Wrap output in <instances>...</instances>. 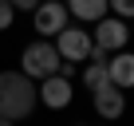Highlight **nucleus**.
<instances>
[{
	"mask_svg": "<svg viewBox=\"0 0 134 126\" xmlns=\"http://www.w3.org/2000/svg\"><path fill=\"white\" fill-rule=\"evenodd\" d=\"M40 106L36 95V79H28L24 71H0V118L20 122Z\"/></svg>",
	"mask_w": 134,
	"mask_h": 126,
	"instance_id": "1",
	"label": "nucleus"
},
{
	"mask_svg": "<svg viewBox=\"0 0 134 126\" xmlns=\"http://www.w3.org/2000/svg\"><path fill=\"white\" fill-rule=\"evenodd\" d=\"M59 67H63V59H59V51H55V43L51 39H32V43H24V51H20V71L28 75V79H47V75H59Z\"/></svg>",
	"mask_w": 134,
	"mask_h": 126,
	"instance_id": "2",
	"label": "nucleus"
},
{
	"mask_svg": "<svg viewBox=\"0 0 134 126\" xmlns=\"http://www.w3.org/2000/svg\"><path fill=\"white\" fill-rule=\"evenodd\" d=\"M91 47H95V39H91V32H83V24H67L59 36H55V51H59V59L63 63H83L87 55H91Z\"/></svg>",
	"mask_w": 134,
	"mask_h": 126,
	"instance_id": "3",
	"label": "nucleus"
},
{
	"mask_svg": "<svg viewBox=\"0 0 134 126\" xmlns=\"http://www.w3.org/2000/svg\"><path fill=\"white\" fill-rule=\"evenodd\" d=\"M91 39H95V47H103L107 55H114V51H122V47H126L130 28H126V20H118V16H110V12H107L103 20H95Z\"/></svg>",
	"mask_w": 134,
	"mask_h": 126,
	"instance_id": "4",
	"label": "nucleus"
},
{
	"mask_svg": "<svg viewBox=\"0 0 134 126\" xmlns=\"http://www.w3.org/2000/svg\"><path fill=\"white\" fill-rule=\"evenodd\" d=\"M67 4L63 0H40L32 8V24H36V36H59L67 28Z\"/></svg>",
	"mask_w": 134,
	"mask_h": 126,
	"instance_id": "5",
	"label": "nucleus"
},
{
	"mask_svg": "<svg viewBox=\"0 0 134 126\" xmlns=\"http://www.w3.org/2000/svg\"><path fill=\"white\" fill-rule=\"evenodd\" d=\"M36 95H40V102L47 110H67L71 99H75V83L67 79V75H47V79L36 83Z\"/></svg>",
	"mask_w": 134,
	"mask_h": 126,
	"instance_id": "6",
	"label": "nucleus"
},
{
	"mask_svg": "<svg viewBox=\"0 0 134 126\" xmlns=\"http://www.w3.org/2000/svg\"><path fill=\"white\" fill-rule=\"evenodd\" d=\"M91 95H95V114H99L103 122H118V118L126 114V91H122V87L103 83V87H95Z\"/></svg>",
	"mask_w": 134,
	"mask_h": 126,
	"instance_id": "7",
	"label": "nucleus"
},
{
	"mask_svg": "<svg viewBox=\"0 0 134 126\" xmlns=\"http://www.w3.org/2000/svg\"><path fill=\"white\" fill-rule=\"evenodd\" d=\"M107 79L114 83V87H122V91H130L134 87V51H114V55H107Z\"/></svg>",
	"mask_w": 134,
	"mask_h": 126,
	"instance_id": "8",
	"label": "nucleus"
},
{
	"mask_svg": "<svg viewBox=\"0 0 134 126\" xmlns=\"http://www.w3.org/2000/svg\"><path fill=\"white\" fill-rule=\"evenodd\" d=\"M67 4V16H75L79 24H95L107 16V0H63Z\"/></svg>",
	"mask_w": 134,
	"mask_h": 126,
	"instance_id": "9",
	"label": "nucleus"
},
{
	"mask_svg": "<svg viewBox=\"0 0 134 126\" xmlns=\"http://www.w3.org/2000/svg\"><path fill=\"white\" fill-rule=\"evenodd\" d=\"M103 83H110V79H107V63H95V59H91V67H83V87L95 91V87H103Z\"/></svg>",
	"mask_w": 134,
	"mask_h": 126,
	"instance_id": "10",
	"label": "nucleus"
},
{
	"mask_svg": "<svg viewBox=\"0 0 134 126\" xmlns=\"http://www.w3.org/2000/svg\"><path fill=\"white\" fill-rule=\"evenodd\" d=\"M107 12L118 20H134V0H107Z\"/></svg>",
	"mask_w": 134,
	"mask_h": 126,
	"instance_id": "11",
	"label": "nucleus"
},
{
	"mask_svg": "<svg viewBox=\"0 0 134 126\" xmlns=\"http://www.w3.org/2000/svg\"><path fill=\"white\" fill-rule=\"evenodd\" d=\"M12 20H16V8L8 4V0H0V32H8V28H12Z\"/></svg>",
	"mask_w": 134,
	"mask_h": 126,
	"instance_id": "12",
	"label": "nucleus"
},
{
	"mask_svg": "<svg viewBox=\"0 0 134 126\" xmlns=\"http://www.w3.org/2000/svg\"><path fill=\"white\" fill-rule=\"evenodd\" d=\"M8 4H12V8H20V12H32L40 0H8Z\"/></svg>",
	"mask_w": 134,
	"mask_h": 126,
	"instance_id": "13",
	"label": "nucleus"
},
{
	"mask_svg": "<svg viewBox=\"0 0 134 126\" xmlns=\"http://www.w3.org/2000/svg\"><path fill=\"white\" fill-rule=\"evenodd\" d=\"M0 126H16V122H8V118H0Z\"/></svg>",
	"mask_w": 134,
	"mask_h": 126,
	"instance_id": "14",
	"label": "nucleus"
},
{
	"mask_svg": "<svg viewBox=\"0 0 134 126\" xmlns=\"http://www.w3.org/2000/svg\"><path fill=\"white\" fill-rule=\"evenodd\" d=\"M130 36H134V32H130Z\"/></svg>",
	"mask_w": 134,
	"mask_h": 126,
	"instance_id": "15",
	"label": "nucleus"
}]
</instances>
